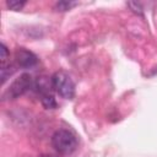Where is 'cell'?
I'll use <instances>...</instances> for the list:
<instances>
[{"label":"cell","instance_id":"obj_6","mask_svg":"<svg viewBox=\"0 0 157 157\" xmlns=\"http://www.w3.org/2000/svg\"><path fill=\"white\" fill-rule=\"evenodd\" d=\"M40 102L43 104V107L45 109H54L56 108V101L53 96V93H49V94H44V96H40Z\"/></svg>","mask_w":157,"mask_h":157},{"label":"cell","instance_id":"obj_1","mask_svg":"<svg viewBox=\"0 0 157 157\" xmlns=\"http://www.w3.org/2000/svg\"><path fill=\"white\" fill-rule=\"evenodd\" d=\"M52 145L59 153L69 155L76 150L77 140L71 131L65 129H59L52 136Z\"/></svg>","mask_w":157,"mask_h":157},{"label":"cell","instance_id":"obj_9","mask_svg":"<svg viewBox=\"0 0 157 157\" xmlns=\"http://www.w3.org/2000/svg\"><path fill=\"white\" fill-rule=\"evenodd\" d=\"M7 55H9V50L6 48V45L4 43L0 44V60H1V64H4L7 59Z\"/></svg>","mask_w":157,"mask_h":157},{"label":"cell","instance_id":"obj_5","mask_svg":"<svg viewBox=\"0 0 157 157\" xmlns=\"http://www.w3.org/2000/svg\"><path fill=\"white\" fill-rule=\"evenodd\" d=\"M15 72V66L12 64H1L0 67V77H1V83H4L12 74Z\"/></svg>","mask_w":157,"mask_h":157},{"label":"cell","instance_id":"obj_3","mask_svg":"<svg viewBox=\"0 0 157 157\" xmlns=\"http://www.w3.org/2000/svg\"><path fill=\"white\" fill-rule=\"evenodd\" d=\"M33 80L29 74H22L20 77H17L10 87L4 92L2 99H16L20 96L25 94L29 88L33 87Z\"/></svg>","mask_w":157,"mask_h":157},{"label":"cell","instance_id":"obj_4","mask_svg":"<svg viewBox=\"0 0 157 157\" xmlns=\"http://www.w3.org/2000/svg\"><path fill=\"white\" fill-rule=\"evenodd\" d=\"M15 59L17 65L23 69H29L38 64L37 55L26 48H17L15 52Z\"/></svg>","mask_w":157,"mask_h":157},{"label":"cell","instance_id":"obj_8","mask_svg":"<svg viewBox=\"0 0 157 157\" xmlns=\"http://www.w3.org/2000/svg\"><path fill=\"white\" fill-rule=\"evenodd\" d=\"M7 7L12 11H20L22 10V7L26 5V1H20V0H10L6 2Z\"/></svg>","mask_w":157,"mask_h":157},{"label":"cell","instance_id":"obj_2","mask_svg":"<svg viewBox=\"0 0 157 157\" xmlns=\"http://www.w3.org/2000/svg\"><path fill=\"white\" fill-rule=\"evenodd\" d=\"M52 83L54 91L63 98L65 99H71L75 96V83L71 76L63 71L59 70L52 76Z\"/></svg>","mask_w":157,"mask_h":157},{"label":"cell","instance_id":"obj_7","mask_svg":"<svg viewBox=\"0 0 157 157\" xmlns=\"http://www.w3.org/2000/svg\"><path fill=\"white\" fill-rule=\"evenodd\" d=\"M76 5H77L76 1H59L55 4V9L58 11H66V10H70L71 7H74Z\"/></svg>","mask_w":157,"mask_h":157}]
</instances>
